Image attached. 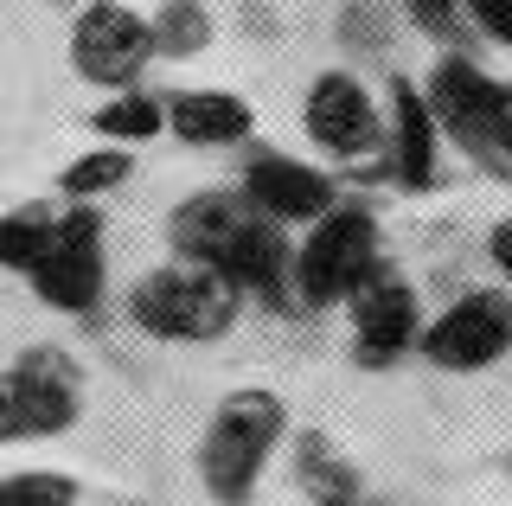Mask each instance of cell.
I'll return each instance as SVG.
<instances>
[{"label": "cell", "mask_w": 512, "mask_h": 506, "mask_svg": "<svg viewBox=\"0 0 512 506\" xmlns=\"http://www.w3.org/2000/svg\"><path fill=\"white\" fill-rule=\"evenodd\" d=\"M282 436H288L282 391H269V385L224 391L212 404V417H205V436H199V487L218 506L256 500V481H263V468L276 462Z\"/></svg>", "instance_id": "obj_1"}, {"label": "cell", "mask_w": 512, "mask_h": 506, "mask_svg": "<svg viewBox=\"0 0 512 506\" xmlns=\"http://www.w3.org/2000/svg\"><path fill=\"white\" fill-rule=\"evenodd\" d=\"M237 314H244V289L192 257L160 263L128 289V321L160 346H212L237 327Z\"/></svg>", "instance_id": "obj_2"}, {"label": "cell", "mask_w": 512, "mask_h": 506, "mask_svg": "<svg viewBox=\"0 0 512 506\" xmlns=\"http://www.w3.org/2000/svg\"><path fill=\"white\" fill-rule=\"evenodd\" d=\"M429 109L442 122V141H455L461 154L493 173V180H512V154H506V84L493 71H480L468 52H442L436 71L423 84Z\"/></svg>", "instance_id": "obj_3"}, {"label": "cell", "mask_w": 512, "mask_h": 506, "mask_svg": "<svg viewBox=\"0 0 512 506\" xmlns=\"http://www.w3.org/2000/svg\"><path fill=\"white\" fill-rule=\"evenodd\" d=\"M378 263V218L359 199H333L295 244V308H340Z\"/></svg>", "instance_id": "obj_4"}, {"label": "cell", "mask_w": 512, "mask_h": 506, "mask_svg": "<svg viewBox=\"0 0 512 506\" xmlns=\"http://www.w3.org/2000/svg\"><path fill=\"white\" fill-rule=\"evenodd\" d=\"M32 295L58 314H96L103 308V289H109V231H103V212L96 199H71L58 212V231H52V250L39 257V270L26 276Z\"/></svg>", "instance_id": "obj_5"}, {"label": "cell", "mask_w": 512, "mask_h": 506, "mask_svg": "<svg viewBox=\"0 0 512 506\" xmlns=\"http://www.w3.org/2000/svg\"><path fill=\"white\" fill-rule=\"evenodd\" d=\"M346 314H352V366L359 372H391L397 359H410L416 340H423V321H429L416 282L397 276L384 257L346 295Z\"/></svg>", "instance_id": "obj_6"}, {"label": "cell", "mask_w": 512, "mask_h": 506, "mask_svg": "<svg viewBox=\"0 0 512 506\" xmlns=\"http://www.w3.org/2000/svg\"><path fill=\"white\" fill-rule=\"evenodd\" d=\"M416 353L436 372H487L512 353V289H468L423 321Z\"/></svg>", "instance_id": "obj_7"}, {"label": "cell", "mask_w": 512, "mask_h": 506, "mask_svg": "<svg viewBox=\"0 0 512 506\" xmlns=\"http://www.w3.org/2000/svg\"><path fill=\"white\" fill-rule=\"evenodd\" d=\"M154 65V26L128 0H84L71 20V71L96 90H128Z\"/></svg>", "instance_id": "obj_8"}, {"label": "cell", "mask_w": 512, "mask_h": 506, "mask_svg": "<svg viewBox=\"0 0 512 506\" xmlns=\"http://www.w3.org/2000/svg\"><path fill=\"white\" fill-rule=\"evenodd\" d=\"M301 129H308V141L327 161H365V154L384 148V103L365 90L359 71L333 65L301 97Z\"/></svg>", "instance_id": "obj_9"}, {"label": "cell", "mask_w": 512, "mask_h": 506, "mask_svg": "<svg viewBox=\"0 0 512 506\" xmlns=\"http://www.w3.org/2000/svg\"><path fill=\"white\" fill-rule=\"evenodd\" d=\"M237 193H244L263 218H276V225H301V231H308L314 218L340 199V180H333L327 167H308V161H295V154H282V148H263V141L250 148V141H244Z\"/></svg>", "instance_id": "obj_10"}, {"label": "cell", "mask_w": 512, "mask_h": 506, "mask_svg": "<svg viewBox=\"0 0 512 506\" xmlns=\"http://www.w3.org/2000/svg\"><path fill=\"white\" fill-rule=\"evenodd\" d=\"M218 270L244 289V302L269 308V314H288L295 308V244H288V225L276 218H263L250 205L244 218H237L231 244L218 250Z\"/></svg>", "instance_id": "obj_11"}, {"label": "cell", "mask_w": 512, "mask_h": 506, "mask_svg": "<svg viewBox=\"0 0 512 506\" xmlns=\"http://www.w3.org/2000/svg\"><path fill=\"white\" fill-rule=\"evenodd\" d=\"M13 398H20L26 436H64L84 417V366H77L64 346H26L7 366Z\"/></svg>", "instance_id": "obj_12"}, {"label": "cell", "mask_w": 512, "mask_h": 506, "mask_svg": "<svg viewBox=\"0 0 512 506\" xmlns=\"http://www.w3.org/2000/svg\"><path fill=\"white\" fill-rule=\"evenodd\" d=\"M384 148H391V180L404 193H429L442 180V122L423 84H410V77H391V90H384Z\"/></svg>", "instance_id": "obj_13"}, {"label": "cell", "mask_w": 512, "mask_h": 506, "mask_svg": "<svg viewBox=\"0 0 512 506\" xmlns=\"http://www.w3.org/2000/svg\"><path fill=\"white\" fill-rule=\"evenodd\" d=\"M167 135L186 141V148H244L256 135V109L237 90H173Z\"/></svg>", "instance_id": "obj_14"}, {"label": "cell", "mask_w": 512, "mask_h": 506, "mask_svg": "<svg viewBox=\"0 0 512 506\" xmlns=\"http://www.w3.org/2000/svg\"><path fill=\"white\" fill-rule=\"evenodd\" d=\"M288 468H295V487H301L308 506H352L365 494L359 462H352L327 430H301L295 442H288Z\"/></svg>", "instance_id": "obj_15"}, {"label": "cell", "mask_w": 512, "mask_h": 506, "mask_svg": "<svg viewBox=\"0 0 512 506\" xmlns=\"http://www.w3.org/2000/svg\"><path fill=\"white\" fill-rule=\"evenodd\" d=\"M244 212H250L244 193H192V199H180L173 218H167L173 257H192V263H212L218 270V250L231 244V231H237Z\"/></svg>", "instance_id": "obj_16"}, {"label": "cell", "mask_w": 512, "mask_h": 506, "mask_svg": "<svg viewBox=\"0 0 512 506\" xmlns=\"http://www.w3.org/2000/svg\"><path fill=\"white\" fill-rule=\"evenodd\" d=\"M90 129L96 141H116V148H135V141L167 135V97L128 84V90H103V103L90 109Z\"/></svg>", "instance_id": "obj_17"}, {"label": "cell", "mask_w": 512, "mask_h": 506, "mask_svg": "<svg viewBox=\"0 0 512 506\" xmlns=\"http://www.w3.org/2000/svg\"><path fill=\"white\" fill-rule=\"evenodd\" d=\"M52 231H58V205L52 199L7 205V212H0V270H7V276H32L39 257L52 250Z\"/></svg>", "instance_id": "obj_18"}, {"label": "cell", "mask_w": 512, "mask_h": 506, "mask_svg": "<svg viewBox=\"0 0 512 506\" xmlns=\"http://www.w3.org/2000/svg\"><path fill=\"white\" fill-rule=\"evenodd\" d=\"M135 173V161H128V148H116V141H103V148H90V154H77L71 167L58 173V193L64 199H103V193H116V186Z\"/></svg>", "instance_id": "obj_19"}, {"label": "cell", "mask_w": 512, "mask_h": 506, "mask_svg": "<svg viewBox=\"0 0 512 506\" xmlns=\"http://www.w3.org/2000/svg\"><path fill=\"white\" fill-rule=\"evenodd\" d=\"M148 26H154V58H192L212 45V13L199 0H167Z\"/></svg>", "instance_id": "obj_20"}, {"label": "cell", "mask_w": 512, "mask_h": 506, "mask_svg": "<svg viewBox=\"0 0 512 506\" xmlns=\"http://www.w3.org/2000/svg\"><path fill=\"white\" fill-rule=\"evenodd\" d=\"M84 487L64 468H13L0 474V506H77Z\"/></svg>", "instance_id": "obj_21"}, {"label": "cell", "mask_w": 512, "mask_h": 506, "mask_svg": "<svg viewBox=\"0 0 512 506\" xmlns=\"http://www.w3.org/2000/svg\"><path fill=\"white\" fill-rule=\"evenodd\" d=\"M404 7V20L423 33L429 45H442V52H468V13H461V0H397Z\"/></svg>", "instance_id": "obj_22"}, {"label": "cell", "mask_w": 512, "mask_h": 506, "mask_svg": "<svg viewBox=\"0 0 512 506\" xmlns=\"http://www.w3.org/2000/svg\"><path fill=\"white\" fill-rule=\"evenodd\" d=\"M461 13H468V26H474L487 45L512 52V0H461Z\"/></svg>", "instance_id": "obj_23"}, {"label": "cell", "mask_w": 512, "mask_h": 506, "mask_svg": "<svg viewBox=\"0 0 512 506\" xmlns=\"http://www.w3.org/2000/svg\"><path fill=\"white\" fill-rule=\"evenodd\" d=\"M26 436V417H20V398H13V378L0 372V442H20Z\"/></svg>", "instance_id": "obj_24"}, {"label": "cell", "mask_w": 512, "mask_h": 506, "mask_svg": "<svg viewBox=\"0 0 512 506\" xmlns=\"http://www.w3.org/2000/svg\"><path fill=\"white\" fill-rule=\"evenodd\" d=\"M487 257H493V270H500L506 289H512V218H500V225L487 231Z\"/></svg>", "instance_id": "obj_25"}, {"label": "cell", "mask_w": 512, "mask_h": 506, "mask_svg": "<svg viewBox=\"0 0 512 506\" xmlns=\"http://www.w3.org/2000/svg\"><path fill=\"white\" fill-rule=\"evenodd\" d=\"M506 154H512V84H506Z\"/></svg>", "instance_id": "obj_26"}, {"label": "cell", "mask_w": 512, "mask_h": 506, "mask_svg": "<svg viewBox=\"0 0 512 506\" xmlns=\"http://www.w3.org/2000/svg\"><path fill=\"white\" fill-rule=\"evenodd\" d=\"M352 506H384V500H372V494H359V500H352Z\"/></svg>", "instance_id": "obj_27"}, {"label": "cell", "mask_w": 512, "mask_h": 506, "mask_svg": "<svg viewBox=\"0 0 512 506\" xmlns=\"http://www.w3.org/2000/svg\"><path fill=\"white\" fill-rule=\"evenodd\" d=\"M506 468H512V455H506Z\"/></svg>", "instance_id": "obj_28"}, {"label": "cell", "mask_w": 512, "mask_h": 506, "mask_svg": "<svg viewBox=\"0 0 512 506\" xmlns=\"http://www.w3.org/2000/svg\"><path fill=\"white\" fill-rule=\"evenodd\" d=\"M244 506H250V500H244Z\"/></svg>", "instance_id": "obj_29"}]
</instances>
